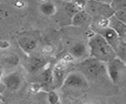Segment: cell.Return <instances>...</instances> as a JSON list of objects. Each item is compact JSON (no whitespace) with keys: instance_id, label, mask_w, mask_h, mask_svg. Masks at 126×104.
<instances>
[{"instance_id":"cell-5","label":"cell","mask_w":126,"mask_h":104,"mask_svg":"<svg viewBox=\"0 0 126 104\" xmlns=\"http://www.w3.org/2000/svg\"><path fill=\"white\" fill-rule=\"evenodd\" d=\"M18 42H19L20 47L26 53H31L32 51H33L35 49V47L37 45L36 38L34 36H32V35H30V34L19 36Z\"/></svg>"},{"instance_id":"cell-17","label":"cell","mask_w":126,"mask_h":104,"mask_svg":"<svg viewBox=\"0 0 126 104\" xmlns=\"http://www.w3.org/2000/svg\"><path fill=\"white\" fill-rule=\"evenodd\" d=\"M65 11H66V13H68V14H70V15H72V16H74L77 12H79V11L77 10V8H76L74 2H71V3L67 4L66 7H65Z\"/></svg>"},{"instance_id":"cell-23","label":"cell","mask_w":126,"mask_h":104,"mask_svg":"<svg viewBox=\"0 0 126 104\" xmlns=\"http://www.w3.org/2000/svg\"><path fill=\"white\" fill-rule=\"evenodd\" d=\"M122 37H123V38H122V40H123V43H124V44H126V34H124Z\"/></svg>"},{"instance_id":"cell-9","label":"cell","mask_w":126,"mask_h":104,"mask_svg":"<svg viewBox=\"0 0 126 104\" xmlns=\"http://www.w3.org/2000/svg\"><path fill=\"white\" fill-rule=\"evenodd\" d=\"M110 26L118 34V36H123L126 33V25L119 21L115 16H112L109 19V27Z\"/></svg>"},{"instance_id":"cell-24","label":"cell","mask_w":126,"mask_h":104,"mask_svg":"<svg viewBox=\"0 0 126 104\" xmlns=\"http://www.w3.org/2000/svg\"><path fill=\"white\" fill-rule=\"evenodd\" d=\"M83 104H94L93 101H86V102H84Z\"/></svg>"},{"instance_id":"cell-13","label":"cell","mask_w":126,"mask_h":104,"mask_svg":"<svg viewBox=\"0 0 126 104\" xmlns=\"http://www.w3.org/2000/svg\"><path fill=\"white\" fill-rule=\"evenodd\" d=\"M43 66H44L43 59L38 58V57L32 58L31 61H30V63H29V69H30L31 72H36L39 69H41Z\"/></svg>"},{"instance_id":"cell-10","label":"cell","mask_w":126,"mask_h":104,"mask_svg":"<svg viewBox=\"0 0 126 104\" xmlns=\"http://www.w3.org/2000/svg\"><path fill=\"white\" fill-rule=\"evenodd\" d=\"M88 21H89V14L84 11H79L73 16L72 24L76 26H81L86 25Z\"/></svg>"},{"instance_id":"cell-22","label":"cell","mask_w":126,"mask_h":104,"mask_svg":"<svg viewBox=\"0 0 126 104\" xmlns=\"http://www.w3.org/2000/svg\"><path fill=\"white\" fill-rule=\"evenodd\" d=\"M16 6H17V7H23V6H24V4H23V2L18 1V2L16 3Z\"/></svg>"},{"instance_id":"cell-4","label":"cell","mask_w":126,"mask_h":104,"mask_svg":"<svg viewBox=\"0 0 126 104\" xmlns=\"http://www.w3.org/2000/svg\"><path fill=\"white\" fill-rule=\"evenodd\" d=\"M66 67H67V63H65L63 60H60L54 66V69L52 71V81H54L55 84L58 86L62 85L65 79Z\"/></svg>"},{"instance_id":"cell-27","label":"cell","mask_w":126,"mask_h":104,"mask_svg":"<svg viewBox=\"0 0 126 104\" xmlns=\"http://www.w3.org/2000/svg\"><path fill=\"white\" fill-rule=\"evenodd\" d=\"M0 99H1V96H0Z\"/></svg>"},{"instance_id":"cell-14","label":"cell","mask_w":126,"mask_h":104,"mask_svg":"<svg viewBox=\"0 0 126 104\" xmlns=\"http://www.w3.org/2000/svg\"><path fill=\"white\" fill-rule=\"evenodd\" d=\"M41 80L44 83H51L52 82V71L49 68H45L43 73L41 74Z\"/></svg>"},{"instance_id":"cell-11","label":"cell","mask_w":126,"mask_h":104,"mask_svg":"<svg viewBox=\"0 0 126 104\" xmlns=\"http://www.w3.org/2000/svg\"><path fill=\"white\" fill-rule=\"evenodd\" d=\"M86 73L88 75H90L91 77H94V76H98L102 70V67L101 65L94 61V62H91V63H88L86 65Z\"/></svg>"},{"instance_id":"cell-18","label":"cell","mask_w":126,"mask_h":104,"mask_svg":"<svg viewBox=\"0 0 126 104\" xmlns=\"http://www.w3.org/2000/svg\"><path fill=\"white\" fill-rule=\"evenodd\" d=\"M48 100L51 104H57L58 100H59V97H58V95L55 91H50L48 93Z\"/></svg>"},{"instance_id":"cell-7","label":"cell","mask_w":126,"mask_h":104,"mask_svg":"<svg viewBox=\"0 0 126 104\" xmlns=\"http://www.w3.org/2000/svg\"><path fill=\"white\" fill-rule=\"evenodd\" d=\"M74 59H84L87 54H88V47L86 43L82 41L75 42L71 47H70V53H69Z\"/></svg>"},{"instance_id":"cell-8","label":"cell","mask_w":126,"mask_h":104,"mask_svg":"<svg viewBox=\"0 0 126 104\" xmlns=\"http://www.w3.org/2000/svg\"><path fill=\"white\" fill-rule=\"evenodd\" d=\"M105 41L112 47V49H118V45H119V36L118 34L110 27L104 28L102 29V35H101Z\"/></svg>"},{"instance_id":"cell-15","label":"cell","mask_w":126,"mask_h":104,"mask_svg":"<svg viewBox=\"0 0 126 104\" xmlns=\"http://www.w3.org/2000/svg\"><path fill=\"white\" fill-rule=\"evenodd\" d=\"M96 25L99 28H102V29L107 28V27H109V19H106L105 17H99Z\"/></svg>"},{"instance_id":"cell-25","label":"cell","mask_w":126,"mask_h":104,"mask_svg":"<svg viewBox=\"0 0 126 104\" xmlns=\"http://www.w3.org/2000/svg\"><path fill=\"white\" fill-rule=\"evenodd\" d=\"M65 1H68V2H75L76 0H65Z\"/></svg>"},{"instance_id":"cell-6","label":"cell","mask_w":126,"mask_h":104,"mask_svg":"<svg viewBox=\"0 0 126 104\" xmlns=\"http://www.w3.org/2000/svg\"><path fill=\"white\" fill-rule=\"evenodd\" d=\"M107 71H108V75H109L111 80L114 83H116L119 80L120 74H121V71H122V64H121V62H119L116 59H113L112 61L108 62Z\"/></svg>"},{"instance_id":"cell-16","label":"cell","mask_w":126,"mask_h":104,"mask_svg":"<svg viewBox=\"0 0 126 104\" xmlns=\"http://www.w3.org/2000/svg\"><path fill=\"white\" fill-rule=\"evenodd\" d=\"M112 5L114 8L117 9V11H126V0H114Z\"/></svg>"},{"instance_id":"cell-12","label":"cell","mask_w":126,"mask_h":104,"mask_svg":"<svg viewBox=\"0 0 126 104\" xmlns=\"http://www.w3.org/2000/svg\"><path fill=\"white\" fill-rule=\"evenodd\" d=\"M39 11L45 15V16H51V15H54L55 12H56V6L52 3V2H43L40 4L39 6Z\"/></svg>"},{"instance_id":"cell-26","label":"cell","mask_w":126,"mask_h":104,"mask_svg":"<svg viewBox=\"0 0 126 104\" xmlns=\"http://www.w3.org/2000/svg\"><path fill=\"white\" fill-rule=\"evenodd\" d=\"M41 3H43V2H46V1H48V0H39Z\"/></svg>"},{"instance_id":"cell-21","label":"cell","mask_w":126,"mask_h":104,"mask_svg":"<svg viewBox=\"0 0 126 104\" xmlns=\"http://www.w3.org/2000/svg\"><path fill=\"white\" fill-rule=\"evenodd\" d=\"M9 42H7V41H4V40H1L0 41V48H7V47H9Z\"/></svg>"},{"instance_id":"cell-2","label":"cell","mask_w":126,"mask_h":104,"mask_svg":"<svg viewBox=\"0 0 126 104\" xmlns=\"http://www.w3.org/2000/svg\"><path fill=\"white\" fill-rule=\"evenodd\" d=\"M62 86L64 88H75V89H84L88 86V82L85 78L84 76H82L81 74H78V73H72L70 75H68L63 83H62Z\"/></svg>"},{"instance_id":"cell-19","label":"cell","mask_w":126,"mask_h":104,"mask_svg":"<svg viewBox=\"0 0 126 104\" xmlns=\"http://www.w3.org/2000/svg\"><path fill=\"white\" fill-rule=\"evenodd\" d=\"M61 60H63L65 63H67V64H68L69 62L73 61V60H74V58H73V57H72L70 54H66V55H64V56H63V58H62Z\"/></svg>"},{"instance_id":"cell-1","label":"cell","mask_w":126,"mask_h":104,"mask_svg":"<svg viewBox=\"0 0 126 104\" xmlns=\"http://www.w3.org/2000/svg\"><path fill=\"white\" fill-rule=\"evenodd\" d=\"M91 54L98 61L110 62L115 59V52L100 34H94L90 40Z\"/></svg>"},{"instance_id":"cell-3","label":"cell","mask_w":126,"mask_h":104,"mask_svg":"<svg viewBox=\"0 0 126 104\" xmlns=\"http://www.w3.org/2000/svg\"><path fill=\"white\" fill-rule=\"evenodd\" d=\"M23 83V78L19 73H11L3 78V85L10 91H17Z\"/></svg>"},{"instance_id":"cell-20","label":"cell","mask_w":126,"mask_h":104,"mask_svg":"<svg viewBox=\"0 0 126 104\" xmlns=\"http://www.w3.org/2000/svg\"><path fill=\"white\" fill-rule=\"evenodd\" d=\"M42 52H43L44 54L48 55V54H50V53L52 52V47H51L50 45H46V46H44V47H43Z\"/></svg>"}]
</instances>
